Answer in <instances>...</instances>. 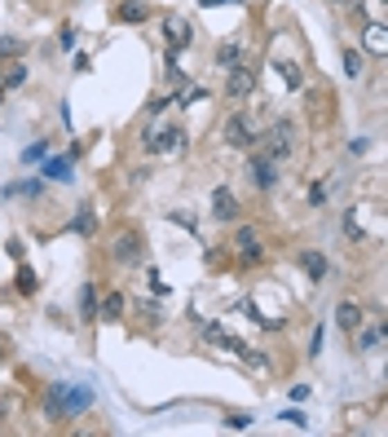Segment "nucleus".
<instances>
[{
	"mask_svg": "<svg viewBox=\"0 0 388 437\" xmlns=\"http://www.w3.org/2000/svg\"><path fill=\"white\" fill-rule=\"evenodd\" d=\"M89 402H93L89 388H76V384L48 388V415H80V411H89Z\"/></svg>",
	"mask_w": 388,
	"mask_h": 437,
	"instance_id": "nucleus-1",
	"label": "nucleus"
},
{
	"mask_svg": "<svg viewBox=\"0 0 388 437\" xmlns=\"http://www.w3.org/2000/svg\"><path fill=\"white\" fill-rule=\"evenodd\" d=\"M225 93H229V97H252V93H256V67H252V62L229 67V84H225Z\"/></svg>",
	"mask_w": 388,
	"mask_h": 437,
	"instance_id": "nucleus-2",
	"label": "nucleus"
},
{
	"mask_svg": "<svg viewBox=\"0 0 388 437\" xmlns=\"http://www.w3.org/2000/svg\"><path fill=\"white\" fill-rule=\"evenodd\" d=\"M225 142H229V146H238V151L256 146V124H252L247 115H229V124H225Z\"/></svg>",
	"mask_w": 388,
	"mask_h": 437,
	"instance_id": "nucleus-3",
	"label": "nucleus"
},
{
	"mask_svg": "<svg viewBox=\"0 0 388 437\" xmlns=\"http://www.w3.org/2000/svg\"><path fill=\"white\" fill-rule=\"evenodd\" d=\"M291 137H296V128H291L287 119H278V124L270 128V137H265V155H270V160H283V155H291Z\"/></svg>",
	"mask_w": 388,
	"mask_h": 437,
	"instance_id": "nucleus-4",
	"label": "nucleus"
},
{
	"mask_svg": "<svg viewBox=\"0 0 388 437\" xmlns=\"http://www.w3.org/2000/svg\"><path fill=\"white\" fill-rule=\"evenodd\" d=\"M247 177H252V186L270 190L274 181H278V160H270V155H252V164H247Z\"/></svg>",
	"mask_w": 388,
	"mask_h": 437,
	"instance_id": "nucleus-5",
	"label": "nucleus"
},
{
	"mask_svg": "<svg viewBox=\"0 0 388 437\" xmlns=\"http://www.w3.org/2000/svg\"><path fill=\"white\" fill-rule=\"evenodd\" d=\"M177 146H186V132L181 128H164V132L146 137V151H177Z\"/></svg>",
	"mask_w": 388,
	"mask_h": 437,
	"instance_id": "nucleus-6",
	"label": "nucleus"
},
{
	"mask_svg": "<svg viewBox=\"0 0 388 437\" xmlns=\"http://www.w3.org/2000/svg\"><path fill=\"white\" fill-rule=\"evenodd\" d=\"M234 248H238L242 261H256V257H261V234H256L252 225H242L238 234H234Z\"/></svg>",
	"mask_w": 388,
	"mask_h": 437,
	"instance_id": "nucleus-7",
	"label": "nucleus"
},
{
	"mask_svg": "<svg viewBox=\"0 0 388 437\" xmlns=\"http://www.w3.org/2000/svg\"><path fill=\"white\" fill-rule=\"evenodd\" d=\"M212 212L216 216H221V221H234V216H238V199H234V190H212Z\"/></svg>",
	"mask_w": 388,
	"mask_h": 437,
	"instance_id": "nucleus-8",
	"label": "nucleus"
},
{
	"mask_svg": "<svg viewBox=\"0 0 388 437\" xmlns=\"http://www.w3.org/2000/svg\"><path fill=\"white\" fill-rule=\"evenodd\" d=\"M164 31H168V44H173V49H186V44L194 40V27H190L186 18H168Z\"/></svg>",
	"mask_w": 388,
	"mask_h": 437,
	"instance_id": "nucleus-9",
	"label": "nucleus"
},
{
	"mask_svg": "<svg viewBox=\"0 0 388 437\" xmlns=\"http://www.w3.org/2000/svg\"><path fill=\"white\" fill-rule=\"evenodd\" d=\"M335 323H340V327H344V332H349V336H353V332H358V327H362V309L353 305V300H344V305H340V309H335Z\"/></svg>",
	"mask_w": 388,
	"mask_h": 437,
	"instance_id": "nucleus-10",
	"label": "nucleus"
},
{
	"mask_svg": "<svg viewBox=\"0 0 388 437\" xmlns=\"http://www.w3.org/2000/svg\"><path fill=\"white\" fill-rule=\"evenodd\" d=\"M300 270L309 278H326V257L322 252H305V257H300Z\"/></svg>",
	"mask_w": 388,
	"mask_h": 437,
	"instance_id": "nucleus-11",
	"label": "nucleus"
},
{
	"mask_svg": "<svg viewBox=\"0 0 388 437\" xmlns=\"http://www.w3.org/2000/svg\"><path fill=\"white\" fill-rule=\"evenodd\" d=\"M146 14H150V9H146L141 0H124V5L115 9V18H119V22H141Z\"/></svg>",
	"mask_w": 388,
	"mask_h": 437,
	"instance_id": "nucleus-12",
	"label": "nucleus"
},
{
	"mask_svg": "<svg viewBox=\"0 0 388 437\" xmlns=\"http://www.w3.org/2000/svg\"><path fill=\"white\" fill-rule=\"evenodd\" d=\"M216 62H221V67H238V62H242V44L225 40L221 49H216Z\"/></svg>",
	"mask_w": 388,
	"mask_h": 437,
	"instance_id": "nucleus-13",
	"label": "nucleus"
},
{
	"mask_svg": "<svg viewBox=\"0 0 388 437\" xmlns=\"http://www.w3.org/2000/svg\"><path fill=\"white\" fill-rule=\"evenodd\" d=\"M137 234H124V239H119L115 243V261H137Z\"/></svg>",
	"mask_w": 388,
	"mask_h": 437,
	"instance_id": "nucleus-14",
	"label": "nucleus"
},
{
	"mask_svg": "<svg viewBox=\"0 0 388 437\" xmlns=\"http://www.w3.org/2000/svg\"><path fill=\"white\" fill-rule=\"evenodd\" d=\"M367 44L375 49V53H388V35H384V22H371V27H367Z\"/></svg>",
	"mask_w": 388,
	"mask_h": 437,
	"instance_id": "nucleus-15",
	"label": "nucleus"
},
{
	"mask_svg": "<svg viewBox=\"0 0 388 437\" xmlns=\"http://www.w3.org/2000/svg\"><path fill=\"white\" fill-rule=\"evenodd\" d=\"M119 309H124V296H119V291H111V296L97 305V318H119Z\"/></svg>",
	"mask_w": 388,
	"mask_h": 437,
	"instance_id": "nucleus-16",
	"label": "nucleus"
},
{
	"mask_svg": "<svg viewBox=\"0 0 388 437\" xmlns=\"http://www.w3.org/2000/svg\"><path fill=\"white\" fill-rule=\"evenodd\" d=\"M278 76H283V84H287V89H300V80H305L296 62H278Z\"/></svg>",
	"mask_w": 388,
	"mask_h": 437,
	"instance_id": "nucleus-17",
	"label": "nucleus"
},
{
	"mask_svg": "<svg viewBox=\"0 0 388 437\" xmlns=\"http://www.w3.org/2000/svg\"><path fill=\"white\" fill-rule=\"evenodd\" d=\"M80 309H84V318H97V291L93 287L80 291Z\"/></svg>",
	"mask_w": 388,
	"mask_h": 437,
	"instance_id": "nucleus-18",
	"label": "nucleus"
},
{
	"mask_svg": "<svg viewBox=\"0 0 388 437\" xmlns=\"http://www.w3.org/2000/svg\"><path fill=\"white\" fill-rule=\"evenodd\" d=\"M67 168H71L67 160H53V164H48V168H44V173H48V177H53V181H67V177H71V173H67Z\"/></svg>",
	"mask_w": 388,
	"mask_h": 437,
	"instance_id": "nucleus-19",
	"label": "nucleus"
},
{
	"mask_svg": "<svg viewBox=\"0 0 388 437\" xmlns=\"http://www.w3.org/2000/svg\"><path fill=\"white\" fill-rule=\"evenodd\" d=\"M380 340H384V332L371 327V332H362V349H380Z\"/></svg>",
	"mask_w": 388,
	"mask_h": 437,
	"instance_id": "nucleus-20",
	"label": "nucleus"
},
{
	"mask_svg": "<svg viewBox=\"0 0 388 437\" xmlns=\"http://www.w3.org/2000/svg\"><path fill=\"white\" fill-rule=\"evenodd\" d=\"M344 71H349V76H362V53H344Z\"/></svg>",
	"mask_w": 388,
	"mask_h": 437,
	"instance_id": "nucleus-21",
	"label": "nucleus"
},
{
	"mask_svg": "<svg viewBox=\"0 0 388 437\" xmlns=\"http://www.w3.org/2000/svg\"><path fill=\"white\" fill-rule=\"evenodd\" d=\"M18 291H35V274L27 270V265L18 270Z\"/></svg>",
	"mask_w": 388,
	"mask_h": 437,
	"instance_id": "nucleus-22",
	"label": "nucleus"
},
{
	"mask_svg": "<svg viewBox=\"0 0 388 437\" xmlns=\"http://www.w3.org/2000/svg\"><path fill=\"white\" fill-rule=\"evenodd\" d=\"M344 230H349V239H362V225H358V212H349V216H344Z\"/></svg>",
	"mask_w": 388,
	"mask_h": 437,
	"instance_id": "nucleus-23",
	"label": "nucleus"
},
{
	"mask_svg": "<svg viewBox=\"0 0 388 437\" xmlns=\"http://www.w3.org/2000/svg\"><path fill=\"white\" fill-rule=\"evenodd\" d=\"M22 80H27V71H22V67H14V71L5 76V89H14V84H22Z\"/></svg>",
	"mask_w": 388,
	"mask_h": 437,
	"instance_id": "nucleus-24",
	"label": "nucleus"
},
{
	"mask_svg": "<svg viewBox=\"0 0 388 437\" xmlns=\"http://www.w3.org/2000/svg\"><path fill=\"white\" fill-rule=\"evenodd\" d=\"M18 49H22L18 40H0V58H14V53H18Z\"/></svg>",
	"mask_w": 388,
	"mask_h": 437,
	"instance_id": "nucleus-25",
	"label": "nucleus"
},
{
	"mask_svg": "<svg viewBox=\"0 0 388 437\" xmlns=\"http://www.w3.org/2000/svg\"><path fill=\"white\" fill-rule=\"evenodd\" d=\"M40 155H44V142H40V146H27V151H22V160L31 164V160H40Z\"/></svg>",
	"mask_w": 388,
	"mask_h": 437,
	"instance_id": "nucleus-26",
	"label": "nucleus"
},
{
	"mask_svg": "<svg viewBox=\"0 0 388 437\" xmlns=\"http://www.w3.org/2000/svg\"><path fill=\"white\" fill-rule=\"evenodd\" d=\"M80 234H93V212H80Z\"/></svg>",
	"mask_w": 388,
	"mask_h": 437,
	"instance_id": "nucleus-27",
	"label": "nucleus"
},
{
	"mask_svg": "<svg viewBox=\"0 0 388 437\" xmlns=\"http://www.w3.org/2000/svg\"><path fill=\"white\" fill-rule=\"evenodd\" d=\"M199 5H225V0H199Z\"/></svg>",
	"mask_w": 388,
	"mask_h": 437,
	"instance_id": "nucleus-28",
	"label": "nucleus"
},
{
	"mask_svg": "<svg viewBox=\"0 0 388 437\" xmlns=\"http://www.w3.org/2000/svg\"><path fill=\"white\" fill-rule=\"evenodd\" d=\"M0 358H5V345H0Z\"/></svg>",
	"mask_w": 388,
	"mask_h": 437,
	"instance_id": "nucleus-29",
	"label": "nucleus"
}]
</instances>
